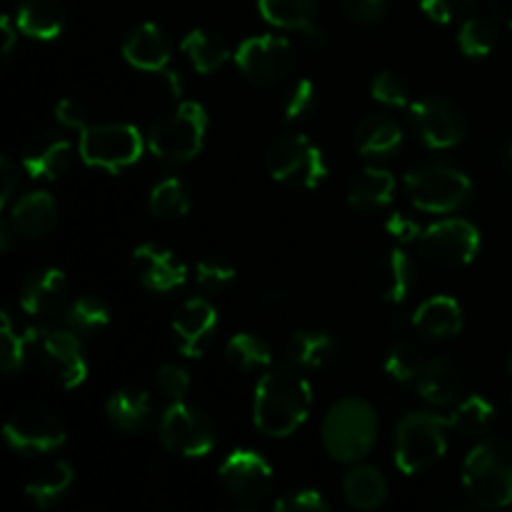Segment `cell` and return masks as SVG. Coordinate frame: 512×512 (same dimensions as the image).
<instances>
[{"label":"cell","mask_w":512,"mask_h":512,"mask_svg":"<svg viewBox=\"0 0 512 512\" xmlns=\"http://www.w3.org/2000/svg\"><path fill=\"white\" fill-rule=\"evenodd\" d=\"M313 388L300 368L270 370L255 385L253 423L268 438H288L308 420Z\"/></svg>","instance_id":"cell-1"},{"label":"cell","mask_w":512,"mask_h":512,"mask_svg":"<svg viewBox=\"0 0 512 512\" xmlns=\"http://www.w3.org/2000/svg\"><path fill=\"white\" fill-rule=\"evenodd\" d=\"M378 415L360 398H345L325 413L320 438L325 453L345 465L360 463L378 440Z\"/></svg>","instance_id":"cell-2"},{"label":"cell","mask_w":512,"mask_h":512,"mask_svg":"<svg viewBox=\"0 0 512 512\" xmlns=\"http://www.w3.org/2000/svg\"><path fill=\"white\" fill-rule=\"evenodd\" d=\"M468 498L485 510L508 508L512 503V443L483 440L468 453L463 465Z\"/></svg>","instance_id":"cell-3"},{"label":"cell","mask_w":512,"mask_h":512,"mask_svg":"<svg viewBox=\"0 0 512 512\" xmlns=\"http://www.w3.org/2000/svg\"><path fill=\"white\" fill-rule=\"evenodd\" d=\"M25 360L48 380L65 390H73L88 378V360L78 335L58 328L25 330Z\"/></svg>","instance_id":"cell-4"},{"label":"cell","mask_w":512,"mask_h":512,"mask_svg":"<svg viewBox=\"0 0 512 512\" xmlns=\"http://www.w3.org/2000/svg\"><path fill=\"white\" fill-rule=\"evenodd\" d=\"M208 133V113L195 100H185L173 113L155 120L148 130V148L168 163H188L203 150Z\"/></svg>","instance_id":"cell-5"},{"label":"cell","mask_w":512,"mask_h":512,"mask_svg":"<svg viewBox=\"0 0 512 512\" xmlns=\"http://www.w3.org/2000/svg\"><path fill=\"white\" fill-rule=\"evenodd\" d=\"M448 430V418L440 415H405L395 430V465L400 473L418 475L433 468L448 450Z\"/></svg>","instance_id":"cell-6"},{"label":"cell","mask_w":512,"mask_h":512,"mask_svg":"<svg viewBox=\"0 0 512 512\" xmlns=\"http://www.w3.org/2000/svg\"><path fill=\"white\" fill-rule=\"evenodd\" d=\"M410 203L430 215L455 213L463 208L473 195V183L460 168L448 163L423 165L410 170L405 178Z\"/></svg>","instance_id":"cell-7"},{"label":"cell","mask_w":512,"mask_h":512,"mask_svg":"<svg viewBox=\"0 0 512 512\" xmlns=\"http://www.w3.org/2000/svg\"><path fill=\"white\" fill-rule=\"evenodd\" d=\"M268 170L278 183L290 185V188L313 190L328 178V160L325 153L310 138L300 133L280 135L270 143Z\"/></svg>","instance_id":"cell-8"},{"label":"cell","mask_w":512,"mask_h":512,"mask_svg":"<svg viewBox=\"0 0 512 512\" xmlns=\"http://www.w3.org/2000/svg\"><path fill=\"white\" fill-rule=\"evenodd\" d=\"M143 150V135L130 123H88L80 130V158L93 168L118 173L138 163Z\"/></svg>","instance_id":"cell-9"},{"label":"cell","mask_w":512,"mask_h":512,"mask_svg":"<svg viewBox=\"0 0 512 512\" xmlns=\"http://www.w3.org/2000/svg\"><path fill=\"white\" fill-rule=\"evenodd\" d=\"M158 435L163 448L168 453L180 455V458H203L218 443L215 425L210 423L208 415L200 413L185 400L168 405V410L160 418Z\"/></svg>","instance_id":"cell-10"},{"label":"cell","mask_w":512,"mask_h":512,"mask_svg":"<svg viewBox=\"0 0 512 512\" xmlns=\"http://www.w3.org/2000/svg\"><path fill=\"white\" fill-rule=\"evenodd\" d=\"M233 60L250 83L270 88L293 73L295 50L290 40L280 35H253L235 48Z\"/></svg>","instance_id":"cell-11"},{"label":"cell","mask_w":512,"mask_h":512,"mask_svg":"<svg viewBox=\"0 0 512 512\" xmlns=\"http://www.w3.org/2000/svg\"><path fill=\"white\" fill-rule=\"evenodd\" d=\"M418 243L430 263L453 270L473 263L480 250V233L470 220L445 218L428 225Z\"/></svg>","instance_id":"cell-12"},{"label":"cell","mask_w":512,"mask_h":512,"mask_svg":"<svg viewBox=\"0 0 512 512\" xmlns=\"http://www.w3.org/2000/svg\"><path fill=\"white\" fill-rule=\"evenodd\" d=\"M5 440L23 455L53 453L65 443V428L53 413L38 405H23L5 420Z\"/></svg>","instance_id":"cell-13"},{"label":"cell","mask_w":512,"mask_h":512,"mask_svg":"<svg viewBox=\"0 0 512 512\" xmlns=\"http://www.w3.org/2000/svg\"><path fill=\"white\" fill-rule=\"evenodd\" d=\"M410 120L418 133V138L430 150L455 148L465 140L468 123L460 113L458 105L445 98H423L418 103H410Z\"/></svg>","instance_id":"cell-14"},{"label":"cell","mask_w":512,"mask_h":512,"mask_svg":"<svg viewBox=\"0 0 512 512\" xmlns=\"http://www.w3.org/2000/svg\"><path fill=\"white\" fill-rule=\"evenodd\" d=\"M218 475L225 493L240 503H260L273 488V468L255 450H233Z\"/></svg>","instance_id":"cell-15"},{"label":"cell","mask_w":512,"mask_h":512,"mask_svg":"<svg viewBox=\"0 0 512 512\" xmlns=\"http://www.w3.org/2000/svg\"><path fill=\"white\" fill-rule=\"evenodd\" d=\"M218 328V310L205 298H190L175 310L173 335L185 358H200Z\"/></svg>","instance_id":"cell-16"},{"label":"cell","mask_w":512,"mask_h":512,"mask_svg":"<svg viewBox=\"0 0 512 512\" xmlns=\"http://www.w3.org/2000/svg\"><path fill=\"white\" fill-rule=\"evenodd\" d=\"M133 273L153 293H170L188 280V268L170 250L145 243L133 250Z\"/></svg>","instance_id":"cell-17"},{"label":"cell","mask_w":512,"mask_h":512,"mask_svg":"<svg viewBox=\"0 0 512 512\" xmlns=\"http://www.w3.org/2000/svg\"><path fill=\"white\" fill-rule=\"evenodd\" d=\"M70 285L60 268H45L30 275L20 288V308L33 318H48L68 308Z\"/></svg>","instance_id":"cell-18"},{"label":"cell","mask_w":512,"mask_h":512,"mask_svg":"<svg viewBox=\"0 0 512 512\" xmlns=\"http://www.w3.org/2000/svg\"><path fill=\"white\" fill-rule=\"evenodd\" d=\"M123 55L133 68L145 70V73H170L173 45L160 25L140 23L125 38Z\"/></svg>","instance_id":"cell-19"},{"label":"cell","mask_w":512,"mask_h":512,"mask_svg":"<svg viewBox=\"0 0 512 512\" xmlns=\"http://www.w3.org/2000/svg\"><path fill=\"white\" fill-rule=\"evenodd\" d=\"M8 223L18 238H45L58 225V203L45 190H30L10 205Z\"/></svg>","instance_id":"cell-20"},{"label":"cell","mask_w":512,"mask_h":512,"mask_svg":"<svg viewBox=\"0 0 512 512\" xmlns=\"http://www.w3.org/2000/svg\"><path fill=\"white\" fill-rule=\"evenodd\" d=\"M70 160H73V145L68 138L55 133H38L25 145L20 165L30 178L55 180L70 168Z\"/></svg>","instance_id":"cell-21"},{"label":"cell","mask_w":512,"mask_h":512,"mask_svg":"<svg viewBox=\"0 0 512 512\" xmlns=\"http://www.w3.org/2000/svg\"><path fill=\"white\" fill-rule=\"evenodd\" d=\"M413 328L433 340L453 338L463 330V308L450 295H433L413 313Z\"/></svg>","instance_id":"cell-22"},{"label":"cell","mask_w":512,"mask_h":512,"mask_svg":"<svg viewBox=\"0 0 512 512\" xmlns=\"http://www.w3.org/2000/svg\"><path fill=\"white\" fill-rule=\"evenodd\" d=\"M403 145V128L385 113H370L355 128V148L365 158H390Z\"/></svg>","instance_id":"cell-23"},{"label":"cell","mask_w":512,"mask_h":512,"mask_svg":"<svg viewBox=\"0 0 512 512\" xmlns=\"http://www.w3.org/2000/svg\"><path fill=\"white\" fill-rule=\"evenodd\" d=\"M375 288L390 305H400L415 288V263L400 248L388 250L375 265Z\"/></svg>","instance_id":"cell-24"},{"label":"cell","mask_w":512,"mask_h":512,"mask_svg":"<svg viewBox=\"0 0 512 512\" xmlns=\"http://www.w3.org/2000/svg\"><path fill=\"white\" fill-rule=\"evenodd\" d=\"M343 498L355 510H375L388 498V480L375 465L353 463L343 475Z\"/></svg>","instance_id":"cell-25"},{"label":"cell","mask_w":512,"mask_h":512,"mask_svg":"<svg viewBox=\"0 0 512 512\" xmlns=\"http://www.w3.org/2000/svg\"><path fill=\"white\" fill-rule=\"evenodd\" d=\"M415 388L425 403L443 408V405L458 403L460 390H463V375H460L458 365L450 363V360H430L420 378L415 380Z\"/></svg>","instance_id":"cell-26"},{"label":"cell","mask_w":512,"mask_h":512,"mask_svg":"<svg viewBox=\"0 0 512 512\" xmlns=\"http://www.w3.org/2000/svg\"><path fill=\"white\" fill-rule=\"evenodd\" d=\"M18 33L35 40H55L65 28V10L60 0H23L15 13Z\"/></svg>","instance_id":"cell-27"},{"label":"cell","mask_w":512,"mask_h":512,"mask_svg":"<svg viewBox=\"0 0 512 512\" xmlns=\"http://www.w3.org/2000/svg\"><path fill=\"white\" fill-rule=\"evenodd\" d=\"M395 175L385 168L358 170L348 183V203L355 210H380L393 200L395 195Z\"/></svg>","instance_id":"cell-28"},{"label":"cell","mask_w":512,"mask_h":512,"mask_svg":"<svg viewBox=\"0 0 512 512\" xmlns=\"http://www.w3.org/2000/svg\"><path fill=\"white\" fill-rule=\"evenodd\" d=\"M150 410H153L150 395L145 393V390L135 388L118 390V393L110 395L108 403H105V415H108L110 423L130 435L145 428V423H148L150 418Z\"/></svg>","instance_id":"cell-29"},{"label":"cell","mask_w":512,"mask_h":512,"mask_svg":"<svg viewBox=\"0 0 512 512\" xmlns=\"http://www.w3.org/2000/svg\"><path fill=\"white\" fill-rule=\"evenodd\" d=\"M73 483L75 473L73 468H70V463L55 460V463L38 470V473L25 483V495H28L38 508H53L58 500L65 498V493L73 488Z\"/></svg>","instance_id":"cell-30"},{"label":"cell","mask_w":512,"mask_h":512,"mask_svg":"<svg viewBox=\"0 0 512 512\" xmlns=\"http://www.w3.org/2000/svg\"><path fill=\"white\" fill-rule=\"evenodd\" d=\"M288 360L295 368L318 370L325 368L330 360L338 353V345L328 333H318V330H298L293 338L288 340Z\"/></svg>","instance_id":"cell-31"},{"label":"cell","mask_w":512,"mask_h":512,"mask_svg":"<svg viewBox=\"0 0 512 512\" xmlns=\"http://www.w3.org/2000/svg\"><path fill=\"white\" fill-rule=\"evenodd\" d=\"M180 48L188 55L190 65L203 75L215 73V70L223 68V65L233 58V53H230V48L225 45V40L208 33V30H190L183 38V43H180Z\"/></svg>","instance_id":"cell-32"},{"label":"cell","mask_w":512,"mask_h":512,"mask_svg":"<svg viewBox=\"0 0 512 512\" xmlns=\"http://www.w3.org/2000/svg\"><path fill=\"white\" fill-rule=\"evenodd\" d=\"M258 10L273 28L280 30H310L318 15L315 0H258Z\"/></svg>","instance_id":"cell-33"},{"label":"cell","mask_w":512,"mask_h":512,"mask_svg":"<svg viewBox=\"0 0 512 512\" xmlns=\"http://www.w3.org/2000/svg\"><path fill=\"white\" fill-rule=\"evenodd\" d=\"M495 420V405L483 395H468V398L458 400L453 413L448 415V425L455 433L473 438V435L485 433Z\"/></svg>","instance_id":"cell-34"},{"label":"cell","mask_w":512,"mask_h":512,"mask_svg":"<svg viewBox=\"0 0 512 512\" xmlns=\"http://www.w3.org/2000/svg\"><path fill=\"white\" fill-rule=\"evenodd\" d=\"M225 358L240 373H250L255 368H268L273 363V350L263 338L253 333H238L225 345Z\"/></svg>","instance_id":"cell-35"},{"label":"cell","mask_w":512,"mask_h":512,"mask_svg":"<svg viewBox=\"0 0 512 512\" xmlns=\"http://www.w3.org/2000/svg\"><path fill=\"white\" fill-rule=\"evenodd\" d=\"M190 190L180 178H165L150 190V213L155 218H183L190 210Z\"/></svg>","instance_id":"cell-36"},{"label":"cell","mask_w":512,"mask_h":512,"mask_svg":"<svg viewBox=\"0 0 512 512\" xmlns=\"http://www.w3.org/2000/svg\"><path fill=\"white\" fill-rule=\"evenodd\" d=\"M425 365L428 363H425L418 345L408 343V340H400V343H395L393 348L388 350L383 368L385 373L393 380H398V383H415V380L420 378V373H423Z\"/></svg>","instance_id":"cell-37"},{"label":"cell","mask_w":512,"mask_h":512,"mask_svg":"<svg viewBox=\"0 0 512 512\" xmlns=\"http://www.w3.org/2000/svg\"><path fill=\"white\" fill-rule=\"evenodd\" d=\"M65 320L78 333H98L110 323V310L103 300L83 295L65 308Z\"/></svg>","instance_id":"cell-38"},{"label":"cell","mask_w":512,"mask_h":512,"mask_svg":"<svg viewBox=\"0 0 512 512\" xmlns=\"http://www.w3.org/2000/svg\"><path fill=\"white\" fill-rule=\"evenodd\" d=\"M458 45L468 58H485L498 45V30L483 18H465L460 25Z\"/></svg>","instance_id":"cell-39"},{"label":"cell","mask_w":512,"mask_h":512,"mask_svg":"<svg viewBox=\"0 0 512 512\" xmlns=\"http://www.w3.org/2000/svg\"><path fill=\"white\" fill-rule=\"evenodd\" d=\"M25 363H28L25 360V335L15 333L13 320L8 313H3L0 315V365H3L5 373L13 375Z\"/></svg>","instance_id":"cell-40"},{"label":"cell","mask_w":512,"mask_h":512,"mask_svg":"<svg viewBox=\"0 0 512 512\" xmlns=\"http://www.w3.org/2000/svg\"><path fill=\"white\" fill-rule=\"evenodd\" d=\"M370 95L378 103L388 105V108H405V105H410L408 83L398 73H393V70H383V73L375 75L373 83H370Z\"/></svg>","instance_id":"cell-41"},{"label":"cell","mask_w":512,"mask_h":512,"mask_svg":"<svg viewBox=\"0 0 512 512\" xmlns=\"http://www.w3.org/2000/svg\"><path fill=\"white\" fill-rule=\"evenodd\" d=\"M315 105H318V88H315V83L310 78H300L298 83L293 85L288 98H285V105H283L285 120L293 123V120L305 118V115L313 113Z\"/></svg>","instance_id":"cell-42"},{"label":"cell","mask_w":512,"mask_h":512,"mask_svg":"<svg viewBox=\"0 0 512 512\" xmlns=\"http://www.w3.org/2000/svg\"><path fill=\"white\" fill-rule=\"evenodd\" d=\"M473 3L475 0H420V8L435 23L450 25L468 18L470 10H473Z\"/></svg>","instance_id":"cell-43"},{"label":"cell","mask_w":512,"mask_h":512,"mask_svg":"<svg viewBox=\"0 0 512 512\" xmlns=\"http://www.w3.org/2000/svg\"><path fill=\"white\" fill-rule=\"evenodd\" d=\"M155 383H158L160 393H163L170 403H178V400H183L185 393H188L190 373L185 368H180V365L168 363L158 370Z\"/></svg>","instance_id":"cell-44"},{"label":"cell","mask_w":512,"mask_h":512,"mask_svg":"<svg viewBox=\"0 0 512 512\" xmlns=\"http://www.w3.org/2000/svg\"><path fill=\"white\" fill-rule=\"evenodd\" d=\"M195 280L205 290H225L235 280V268L220 260H200L195 265Z\"/></svg>","instance_id":"cell-45"},{"label":"cell","mask_w":512,"mask_h":512,"mask_svg":"<svg viewBox=\"0 0 512 512\" xmlns=\"http://www.w3.org/2000/svg\"><path fill=\"white\" fill-rule=\"evenodd\" d=\"M275 510L283 512H328L330 503L325 500L323 493L318 490H295V493H288L285 498H280L275 503Z\"/></svg>","instance_id":"cell-46"},{"label":"cell","mask_w":512,"mask_h":512,"mask_svg":"<svg viewBox=\"0 0 512 512\" xmlns=\"http://www.w3.org/2000/svg\"><path fill=\"white\" fill-rule=\"evenodd\" d=\"M340 5L358 23H378L388 13V0H340Z\"/></svg>","instance_id":"cell-47"},{"label":"cell","mask_w":512,"mask_h":512,"mask_svg":"<svg viewBox=\"0 0 512 512\" xmlns=\"http://www.w3.org/2000/svg\"><path fill=\"white\" fill-rule=\"evenodd\" d=\"M425 228H420L418 220H413L405 213H390L385 218V233L390 238L400 240V243H418L420 235H423Z\"/></svg>","instance_id":"cell-48"},{"label":"cell","mask_w":512,"mask_h":512,"mask_svg":"<svg viewBox=\"0 0 512 512\" xmlns=\"http://www.w3.org/2000/svg\"><path fill=\"white\" fill-rule=\"evenodd\" d=\"M55 118H58V123L65 125V128L83 130L85 125H88L85 108L80 103H75L73 98H63L58 105H55Z\"/></svg>","instance_id":"cell-49"},{"label":"cell","mask_w":512,"mask_h":512,"mask_svg":"<svg viewBox=\"0 0 512 512\" xmlns=\"http://www.w3.org/2000/svg\"><path fill=\"white\" fill-rule=\"evenodd\" d=\"M0 175H3V195H0V205L5 208V205L10 203V198H13L15 188H18V178H20L18 168H15V163L8 158V155L0 160Z\"/></svg>","instance_id":"cell-50"},{"label":"cell","mask_w":512,"mask_h":512,"mask_svg":"<svg viewBox=\"0 0 512 512\" xmlns=\"http://www.w3.org/2000/svg\"><path fill=\"white\" fill-rule=\"evenodd\" d=\"M15 30H18V25H13V20H10L8 15H3V18H0V35H3V55H5V58L13 53Z\"/></svg>","instance_id":"cell-51"},{"label":"cell","mask_w":512,"mask_h":512,"mask_svg":"<svg viewBox=\"0 0 512 512\" xmlns=\"http://www.w3.org/2000/svg\"><path fill=\"white\" fill-rule=\"evenodd\" d=\"M285 298H288V293H285L283 288H268L260 293V303H263L265 308H278V305L285 303Z\"/></svg>","instance_id":"cell-52"},{"label":"cell","mask_w":512,"mask_h":512,"mask_svg":"<svg viewBox=\"0 0 512 512\" xmlns=\"http://www.w3.org/2000/svg\"><path fill=\"white\" fill-rule=\"evenodd\" d=\"M490 8L512 30V0H490Z\"/></svg>","instance_id":"cell-53"},{"label":"cell","mask_w":512,"mask_h":512,"mask_svg":"<svg viewBox=\"0 0 512 512\" xmlns=\"http://www.w3.org/2000/svg\"><path fill=\"white\" fill-rule=\"evenodd\" d=\"M303 35H305V40L313 45V48H325V45H328V33H325L323 28H318V25H313L310 30H305Z\"/></svg>","instance_id":"cell-54"},{"label":"cell","mask_w":512,"mask_h":512,"mask_svg":"<svg viewBox=\"0 0 512 512\" xmlns=\"http://www.w3.org/2000/svg\"><path fill=\"white\" fill-rule=\"evenodd\" d=\"M508 370H510V375H512V353H510V358H508Z\"/></svg>","instance_id":"cell-55"},{"label":"cell","mask_w":512,"mask_h":512,"mask_svg":"<svg viewBox=\"0 0 512 512\" xmlns=\"http://www.w3.org/2000/svg\"><path fill=\"white\" fill-rule=\"evenodd\" d=\"M510 160H512V143H510Z\"/></svg>","instance_id":"cell-56"}]
</instances>
